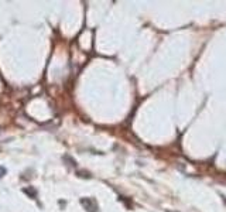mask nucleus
Returning <instances> with one entry per match:
<instances>
[{"instance_id": "obj_1", "label": "nucleus", "mask_w": 226, "mask_h": 212, "mask_svg": "<svg viewBox=\"0 0 226 212\" xmlns=\"http://www.w3.org/2000/svg\"><path fill=\"white\" fill-rule=\"evenodd\" d=\"M4 174H6V168H4V167H0V178H2Z\"/></svg>"}]
</instances>
